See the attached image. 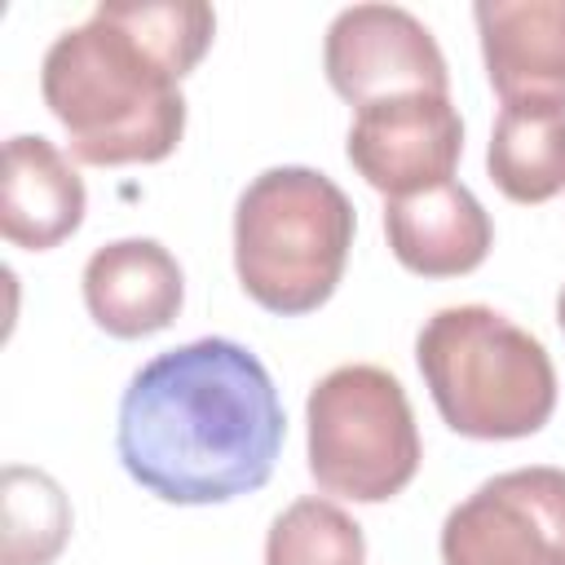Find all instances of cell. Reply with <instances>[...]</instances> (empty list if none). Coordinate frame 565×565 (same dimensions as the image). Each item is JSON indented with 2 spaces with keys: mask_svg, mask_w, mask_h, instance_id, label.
Returning <instances> with one entry per match:
<instances>
[{
  "mask_svg": "<svg viewBox=\"0 0 565 565\" xmlns=\"http://www.w3.org/2000/svg\"><path fill=\"white\" fill-rule=\"evenodd\" d=\"M441 565H565V468L530 463L481 481L441 521Z\"/></svg>",
  "mask_w": 565,
  "mask_h": 565,
  "instance_id": "8992f818",
  "label": "cell"
},
{
  "mask_svg": "<svg viewBox=\"0 0 565 565\" xmlns=\"http://www.w3.org/2000/svg\"><path fill=\"white\" fill-rule=\"evenodd\" d=\"M40 97L66 128L71 154L93 168L159 163L185 132L181 71L124 18L119 0H102L49 44Z\"/></svg>",
  "mask_w": 565,
  "mask_h": 565,
  "instance_id": "7a4b0ae2",
  "label": "cell"
},
{
  "mask_svg": "<svg viewBox=\"0 0 565 565\" xmlns=\"http://www.w3.org/2000/svg\"><path fill=\"white\" fill-rule=\"evenodd\" d=\"M4 521H0V565H53L71 539V499L44 472L26 463L4 468L0 486Z\"/></svg>",
  "mask_w": 565,
  "mask_h": 565,
  "instance_id": "5bb4252c",
  "label": "cell"
},
{
  "mask_svg": "<svg viewBox=\"0 0 565 565\" xmlns=\"http://www.w3.org/2000/svg\"><path fill=\"white\" fill-rule=\"evenodd\" d=\"M556 322H561V331H565V287H561V296H556Z\"/></svg>",
  "mask_w": 565,
  "mask_h": 565,
  "instance_id": "2e32d148",
  "label": "cell"
},
{
  "mask_svg": "<svg viewBox=\"0 0 565 565\" xmlns=\"http://www.w3.org/2000/svg\"><path fill=\"white\" fill-rule=\"evenodd\" d=\"M486 172L512 203H547L565 190V102H508L490 128Z\"/></svg>",
  "mask_w": 565,
  "mask_h": 565,
  "instance_id": "4fadbf2b",
  "label": "cell"
},
{
  "mask_svg": "<svg viewBox=\"0 0 565 565\" xmlns=\"http://www.w3.org/2000/svg\"><path fill=\"white\" fill-rule=\"evenodd\" d=\"M287 415L265 362L225 335L150 358L119 397L115 450L154 499L207 508L269 481Z\"/></svg>",
  "mask_w": 565,
  "mask_h": 565,
  "instance_id": "6da1fadb",
  "label": "cell"
},
{
  "mask_svg": "<svg viewBox=\"0 0 565 565\" xmlns=\"http://www.w3.org/2000/svg\"><path fill=\"white\" fill-rule=\"evenodd\" d=\"M358 212L318 168L278 163L247 181L234 203L238 287L278 318L313 313L344 278Z\"/></svg>",
  "mask_w": 565,
  "mask_h": 565,
  "instance_id": "277c9868",
  "label": "cell"
},
{
  "mask_svg": "<svg viewBox=\"0 0 565 565\" xmlns=\"http://www.w3.org/2000/svg\"><path fill=\"white\" fill-rule=\"evenodd\" d=\"M384 238L402 269L419 278H459L490 256L494 225L468 185L446 181L406 199H388Z\"/></svg>",
  "mask_w": 565,
  "mask_h": 565,
  "instance_id": "8fae6325",
  "label": "cell"
},
{
  "mask_svg": "<svg viewBox=\"0 0 565 565\" xmlns=\"http://www.w3.org/2000/svg\"><path fill=\"white\" fill-rule=\"evenodd\" d=\"M309 477L322 494L349 503H384L402 494L424 459L415 411L393 371L344 362L327 371L305 402Z\"/></svg>",
  "mask_w": 565,
  "mask_h": 565,
  "instance_id": "5b68a950",
  "label": "cell"
},
{
  "mask_svg": "<svg viewBox=\"0 0 565 565\" xmlns=\"http://www.w3.org/2000/svg\"><path fill=\"white\" fill-rule=\"evenodd\" d=\"M84 309L115 340H146L177 322L185 274L159 238H115L84 265Z\"/></svg>",
  "mask_w": 565,
  "mask_h": 565,
  "instance_id": "9c48e42d",
  "label": "cell"
},
{
  "mask_svg": "<svg viewBox=\"0 0 565 565\" xmlns=\"http://www.w3.org/2000/svg\"><path fill=\"white\" fill-rule=\"evenodd\" d=\"M88 190L75 163L40 132H18L4 141L0 181V234L13 247L49 252L84 225Z\"/></svg>",
  "mask_w": 565,
  "mask_h": 565,
  "instance_id": "7c38bea8",
  "label": "cell"
},
{
  "mask_svg": "<svg viewBox=\"0 0 565 565\" xmlns=\"http://www.w3.org/2000/svg\"><path fill=\"white\" fill-rule=\"evenodd\" d=\"M344 154L353 172L384 199H406L455 181L463 154V119L450 97L402 93L353 110Z\"/></svg>",
  "mask_w": 565,
  "mask_h": 565,
  "instance_id": "ba28073f",
  "label": "cell"
},
{
  "mask_svg": "<svg viewBox=\"0 0 565 565\" xmlns=\"http://www.w3.org/2000/svg\"><path fill=\"white\" fill-rule=\"evenodd\" d=\"M322 71L335 97L366 106L402 93L450 97V71L433 31L402 4H349L322 40Z\"/></svg>",
  "mask_w": 565,
  "mask_h": 565,
  "instance_id": "52a82bcc",
  "label": "cell"
},
{
  "mask_svg": "<svg viewBox=\"0 0 565 565\" xmlns=\"http://www.w3.org/2000/svg\"><path fill=\"white\" fill-rule=\"evenodd\" d=\"M265 565H366V539L340 503L305 494L269 521Z\"/></svg>",
  "mask_w": 565,
  "mask_h": 565,
  "instance_id": "9a60e30c",
  "label": "cell"
},
{
  "mask_svg": "<svg viewBox=\"0 0 565 565\" xmlns=\"http://www.w3.org/2000/svg\"><path fill=\"white\" fill-rule=\"evenodd\" d=\"M490 88L508 102H565V0H477Z\"/></svg>",
  "mask_w": 565,
  "mask_h": 565,
  "instance_id": "30bf717a",
  "label": "cell"
},
{
  "mask_svg": "<svg viewBox=\"0 0 565 565\" xmlns=\"http://www.w3.org/2000/svg\"><path fill=\"white\" fill-rule=\"evenodd\" d=\"M415 362L441 424L459 437H534L556 411V366L543 340L490 305H446L424 318Z\"/></svg>",
  "mask_w": 565,
  "mask_h": 565,
  "instance_id": "3957f363",
  "label": "cell"
}]
</instances>
